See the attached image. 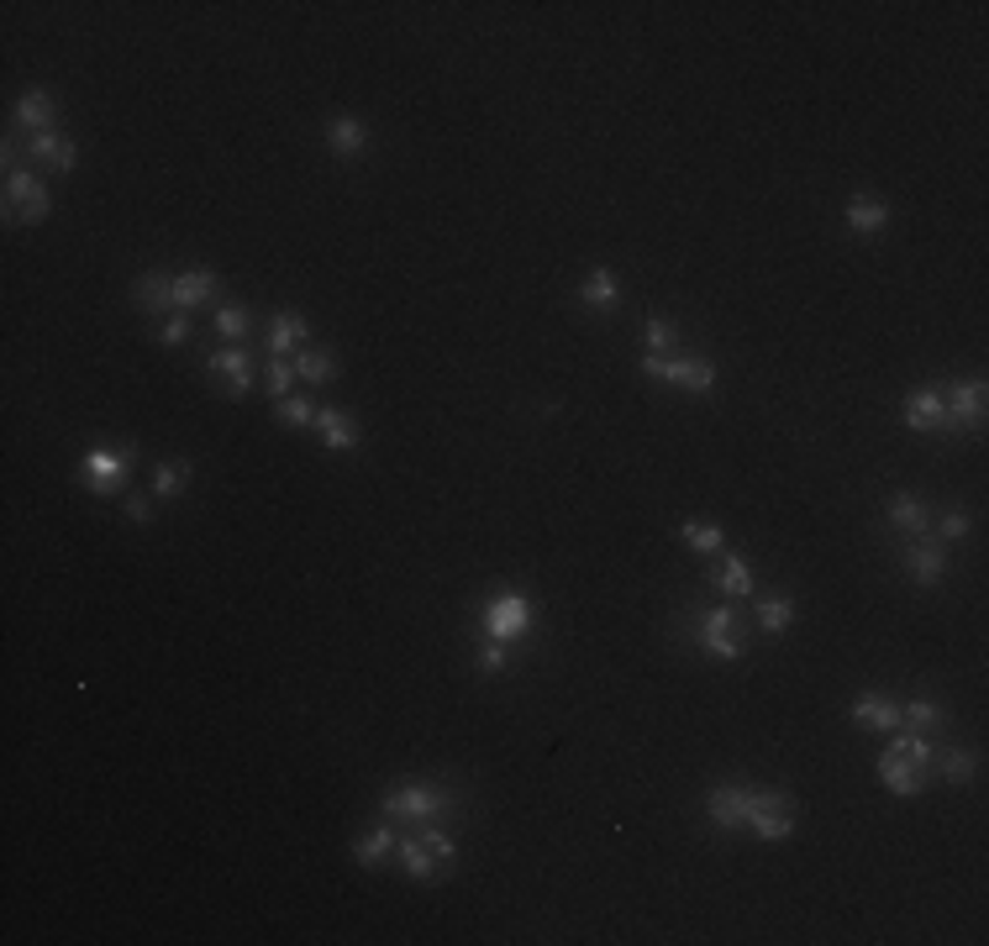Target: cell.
Returning <instances> with one entry per match:
<instances>
[{
	"mask_svg": "<svg viewBox=\"0 0 989 946\" xmlns=\"http://www.w3.org/2000/svg\"><path fill=\"white\" fill-rule=\"evenodd\" d=\"M133 458L137 447L122 442V447H95V452H84L80 463V484L90 495H116L122 484H127V473H133Z\"/></svg>",
	"mask_w": 989,
	"mask_h": 946,
	"instance_id": "cell-1",
	"label": "cell"
},
{
	"mask_svg": "<svg viewBox=\"0 0 989 946\" xmlns=\"http://www.w3.org/2000/svg\"><path fill=\"white\" fill-rule=\"evenodd\" d=\"M690 642H700V653L722 657V662H737L743 657V636H737V610L732 604H711L695 615V631Z\"/></svg>",
	"mask_w": 989,
	"mask_h": 946,
	"instance_id": "cell-2",
	"label": "cell"
},
{
	"mask_svg": "<svg viewBox=\"0 0 989 946\" xmlns=\"http://www.w3.org/2000/svg\"><path fill=\"white\" fill-rule=\"evenodd\" d=\"M532 621H537V604L527 600L521 589H501V595H490V604H484V636H495V642L527 636Z\"/></svg>",
	"mask_w": 989,
	"mask_h": 946,
	"instance_id": "cell-3",
	"label": "cell"
},
{
	"mask_svg": "<svg viewBox=\"0 0 989 946\" xmlns=\"http://www.w3.org/2000/svg\"><path fill=\"white\" fill-rule=\"evenodd\" d=\"M748 826L763 841L795 837V799L779 788H748Z\"/></svg>",
	"mask_w": 989,
	"mask_h": 946,
	"instance_id": "cell-4",
	"label": "cell"
},
{
	"mask_svg": "<svg viewBox=\"0 0 989 946\" xmlns=\"http://www.w3.org/2000/svg\"><path fill=\"white\" fill-rule=\"evenodd\" d=\"M642 373L647 379H664L679 384L685 394H716V368L705 358H658V353H642Z\"/></svg>",
	"mask_w": 989,
	"mask_h": 946,
	"instance_id": "cell-5",
	"label": "cell"
},
{
	"mask_svg": "<svg viewBox=\"0 0 989 946\" xmlns=\"http://www.w3.org/2000/svg\"><path fill=\"white\" fill-rule=\"evenodd\" d=\"M48 210H54V200H48V189L32 169H5V216L11 221L37 227V221H48Z\"/></svg>",
	"mask_w": 989,
	"mask_h": 946,
	"instance_id": "cell-6",
	"label": "cell"
},
{
	"mask_svg": "<svg viewBox=\"0 0 989 946\" xmlns=\"http://www.w3.org/2000/svg\"><path fill=\"white\" fill-rule=\"evenodd\" d=\"M442 810H448V788L437 784H401L384 794V815L390 820H432Z\"/></svg>",
	"mask_w": 989,
	"mask_h": 946,
	"instance_id": "cell-7",
	"label": "cell"
},
{
	"mask_svg": "<svg viewBox=\"0 0 989 946\" xmlns=\"http://www.w3.org/2000/svg\"><path fill=\"white\" fill-rule=\"evenodd\" d=\"M906 426L910 431H947V384H916L906 394Z\"/></svg>",
	"mask_w": 989,
	"mask_h": 946,
	"instance_id": "cell-8",
	"label": "cell"
},
{
	"mask_svg": "<svg viewBox=\"0 0 989 946\" xmlns=\"http://www.w3.org/2000/svg\"><path fill=\"white\" fill-rule=\"evenodd\" d=\"M705 589H722L732 600H752L758 595V578H752L748 557H737V552H716V563L705 568Z\"/></svg>",
	"mask_w": 989,
	"mask_h": 946,
	"instance_id": "cell-9",
	"label": "cell"
},
{
	"mask_svg": "<svg viewBox=\"0 0 989 946\" xmlns=\"http://www.w3.org/2000/svg\"><path fill=\"white\" fill-rule=\"evenodd\" d=\"M705 820L722 831H743L748 826V784H722L705 794Z\"/></svg>",
	"mask_w": 989,
	"mask_h": 946,
	"instance_id": "cell-10",
	"label": "cell"
},
{
	"mask_svg": "<svg viewBox=\"0 0 989 946\" xmlns=\"http://www.w3.org/2000/svg\"><path fill=\"white\" fill-rule=\"evenodd\" d=\"M268 358H295L300 347H311V326H306V315H295V311H274L268 315Z\"/></svg>",
	"mask_w": 989,
	"mask_h": 946,
	"instance_id": "cell-11",
	"label": "cell"
},
{
	"mask_svg": "<svg viewBox=\"0 0 989 946\" xmlns=\"http://www.w3.org/2000/svg\"><path fill=\"white\" fill-rule=\"evenodd\" d=\"M884 521H889L895 537H906V542L910 537H927V531H932V505L921 495H895L884 505Z\"/></svg>",
	"mask_w": 989,
	"mask_h": 946,
	"instance_id": "cell-12",
	"label": "cell"
},
{
	"mask_svg": "<svg viewBox=\"0 0 989 946\" xmlns=\"http://www.w3.org/2000/svg\"><path fill=\"white\" fill-rule=\"evenodd\" d=\"M206 373H221L227 379V400H242V394H253V364H248V353L242 347H216L211 358H206Z\"/></svg>",
	"mask_w": 989,
	"mask_h": 946,
	"instance_id": "cell-13",
	"label": "cell"
},
{
	"mask_svg": "<svg viewBox=\"0 0 989 946\" xmlns=\"http://www.w3.org/2000/svg\"><path fill=\"white\" fill-rule=\"evenodd\" d=\"M221 300V279L211 268H185L174 274V311H195V305H216Z\"/></svg>",
	"mask_w": 989,
	"mask_h": 946,
	"instance_id": "cell-14",
	"label": "cell"
},
{
	"mask_svg": "<svg viewBox=\"0 0 989 946\" xmlns=\"http://www.w3.org/2000/svg\"><path fill=\"white\" fill-rule=\"evenodd\" d=\"M985 426V379H958V384H947V426Z\"/></svg>",
	"mask_w": 989,
	"mask_h": 946,
	"instance_id": "cell-15",
	"label": "cell"
},
{
	"mask_svg": "<svg viewBox=\"0 0 989 946\" xmlns=\"http://www.w3.org/2000/svg\"><path fill=\"white\" fill-rule=\"evenodd\" d=\"M879 778H884V788L889 794H900V799H916L921 788H927V768H916L910 758H900L895 747L879 758Z\"/></svg>",
	"mask_w": 989,
	"mask_h": 946,
	"instance_id": "cell-16",
	"label": "cell"
},
{
	"mask_svg": "<svg viewBox=\"0 0 989 946\" xmlns=\"http://www.w3.org/2000/svg\"><path fill=\"white\" fill-rule=\"evenodd\" d=\"M906 574L916 578L921 589H932V584H942V574H947V552L936 547V542L910 537V542H906Z\"/></svg>",
	"mask_w": 989,
	"mask_h": 946,
	"instance_id": "cell-17",
	"label": "cell"
},
{
	"mask_svg": "<svg viewBox=\"0 0 989 946\" xmlns=\"http://www.w3.org/2000/svg\"><path fill=\"white\" fill-rule=\"evenodd\" d=\"M927 768H932L942 784H974V778H979V752H968V747H936Z\"/></svg>",
	"mask_w": 989,
	"mask_h": 946,
	"instance_id": "cell-18",
	"label": "cell"
},
{
	"mask_svg": "<svg viewBox=\"0 0 989 946\" xmlns=\"http://www.w3.org/2000/svg\"><path fill=\"white\" fill-rule=\"evenodd\" d=\"M326 148L343 158H358L375 148V137H369V127H364L358 116H337V122H326Z\"/></svg>",
	"mask_w": 989,
	"mask_h": 946,
	"instance_id": "cell-19",
	"label": "cell"
},
{
	"mask_svg": "<svg viewBox=\"0 0 989 946\" xmlns=\"http://www.w3.org/2000/svg\"><path fill=\"white\" fill-rule=\"evenodd\" d=\"M133 300H137V311H148V315L174 311V279H169V274H159V268H148V274H137Z\"/></svg>",
	"mask_w": 989,
	"mask_h": 946,
	"instance_id": "cell-20",
	"label": "cell"
},
{
	"mask_svg": "<svg viewBox=\"0 0 989 946\" xmlns=\"http://www.w3.org/2000/svg\"><path fill=\"white\" fill-rule=\"evenodd\" d=\"M853 720L858 726H869V731H900V705L869 689V694H858L853 700Z\"/></svg>",
	"mask_w": 989,
	"mask_h": 946,
	"instance_id": "cell-21",
	"label": "cell"
},
{
	"mask_svg": "<svg viewBox=\"0 0 989 946\" xmlns=\"http://www.w3.org/2000/svg\"><path fill=\"white\" fill-rule=\"evenodd\" d=\"M317 437L332 452H348V447H358V420L348 411H337V405H326V411H317Z\"/></svg>",
	"mask_w": 989,
	"mask_h": 946,
	"instance_id": "cell-22",
	"label": "cell"
},
{
	"mask_svg": "<svg viewBox=\"0 0 989 946\" xmlns=\"http://www.w3.org/2000/svg\"><path fill=\"white\" fill-rule=\"evenodd\" d=\"M616 300H621V285H616V274L606 263H595L585 274V285H579V305L585 311H611Z\"/></svg>",
	"mask_w": 989,
	"mask_h": 946,
	"instance_id": "cell-23",
	"label": "cell"
},
{
	"mask_svg": "<svg viewBox=\"0 0 989 946\" xmlns=\"http://www.w3.org/2000/svg\"><path fill=\"white\" fill-rule=\"evenodd\" d=\"M16 122L27 127V137L32 131H54V122H58L54 95H48V90H27V95L16 101Z\"/></svg>",
	"mask_w": 989,
	"mask_h": 946,
	"instance_id": "cell-24",
	"label": "cell"
},
{
	"mask_svg": "<svg viewBox=\"0 0 989 946\" xmlns=\"http://www.w3.org/2000/svg\"><path fill=\"white\" fill-rule=\"evenodd\" d=\"M752 615H758L763 636H779V631L795 626V600L790 595H763V600H752Z\"/></svg>",
	"mask_w": 989,
	"mask_h": 946,
	"instance_id": "cell-25",
	"label": "cell"
},
{
	"mask_svg": "<svg viewBox=\"0 0 989 946\" xmlns=\"http://www.w3.org/2000/svg\"><path fill=\"white\" fill-rule=\"evenodd\" d=\"M395 857H401V867H405V878H416V884H432L437 878V857L427 852V841L422 837H405V841H395Z\"/></svg>",
	"mask_w": 989,
	"mask_h": 946,
	"instance_id": "cell-26",
	"label": "cell"
},
{
	"mask_svg": "<svg viewBox=\"0 0 989 946\" xmlns=\"http://www.w3.org/2000/svg\"><path fill=\"white\" fill-rule=\"evenodd\" d=\"M290 364H295V373H300L306 384H332V379H337V358H332V347H300Z\"/></svg>",
	"mask_w": 989,
	"mask_h": 946,
	"instance_id": "cell-27",
	"label": "cell"
},
{
	"mask_svg": "<svg viewBox=\"0 0 989 946\" xmlns=\"http://www.w3.org/2000/svg\"><path fill=\"white\" fill-rule=\"evenodd\" d=\"M842 221H848L858 236H879L884 227H889V206H884V200H869V195H858Z\"/></svg>",
	"mask_w": 989,
	"mask_h": 946,
	"instance_id": "cell-28",
	"label": "cell"
},
{
	"mask_svg": "<svg viewBox=\"0 0 989 946\" xmlns=\"http://www.w3.org/2000/svg\"><path fill=\"white\" fill-rule=\"evenodd\" d=\"M395 831H390V826H375V831H364V837L353 841V863L358 867H379L384 863V857H390V852H395Z\"/></svg>",
	"mask_w": 989,
	"mask_h": 946,
	"instance_id": "cell-29",
	"label": "cell"
},
{
	"mask_svg": "<svg viewBox=\"0 0 989 946\" xmlns=\"http://www.w3.org/2000/svg\"><path fill=\"white\" fill-rule=\"evenodd\" d=\"M947 720V710H942V700H932V694H916L906 710H900V726H910V731H936Z\"/></svg>",
	"mask_w": 989,
	"mask_h": 946,
	"instance_id": "cell-30",
	"label": "cell"
},
{
	"mask_svg": "<svg viewBox=\"0 0 989 946\" xmlns=\"http://www.w3.org/2000/svg\"><path fill=\"white\" fill-rule=\"evenodd\" d=\"M248 326H253L248 305H238V300H216V337H221V342H242V337H248Z\"/></svg>",
	"mask_w": 989,
	"mask_h": 946,
	"instance_id": "cell-31",
	"label": "cell"
},
{
	"mask_svg": "<svg viewBox=\"0 0 989 946\" xmlns=\"http://www.w3.org/2000/svg\"><path fill=\"white\" fill-rule=\"evenodd\" d=\"M189 473H195V463H189V458H174V463H159V469H153V495H159V499L180 495V489H185V484H189Z\"/></svg>",
	"mask_w": 989,
	"mask_h": 946,
	"instance_id": "cell-32",
	"label": "cell"
},
{
	"mask_svg": "<svg viewBox=\"0 0 989 946\" xmlns=\"http://www.w3.org/2000/svg\"><path fill=\"white\" fill-rule=\"evenodd\" d=\"M679 537H685V547H695L700 557H716V552L726 547V537H722V526H700V521H685L679 526Z\"/></svg>",
	"mask_w": 989,
	"mask_h": 946,
	"instance_id": "cell-33",
	"label": "cell"
},
{
	"mask_svg": "<svg viewBox=\"0 0 989 946\" xmlns=\"http://www.w3.org/2000/svg\"><path fill=\"white\" fill-rule=\"evenodd\" d=\"M642 342H647V353H658V358H674V347H679V326L664 321V315H647V326H642Z\"/></svg>",
	"mask_w": 989,
	"mask_h": 946,
	"instance_id": "cell-34",
	"label": "cell"
},
{
	"mask_svg": "<svg viewBox=\"0 0 989 946\" xmlns=\"http://www.w3.org/2000/svg\"><path fill=\"white\" fill-rule=\"evenodd\" d=\"M895 736V741H889V747H895V752H900V758H910L916 762V768H927V762H932V741H927V731H889Z\"/></svg>",
	"mask_w": 989,
	"mask_h": 946,
	"instance_id": "cell-35",
	"label": "cell"
},
{
	"mask_svg": "<svg viewBox=\"0 0 989 946\" xmlns=\"http://www.w3.org/2000/svg\"><path fill=\"white\" fill-rule=\"evenodd\" d=\"M295 384H300V373H295L290 358H268V394H274V405H279V400H290Z\"/></svg>",
	"mask_w": 989,
	"mask_h": 946,
	"instance_id": "cell-36",
	"label": "cell"
},
{
	"mask_svg": "<svg viewBox=\"0 0 989 946\" xmlns=\"http://www.w3.org/2000/svg\"><path fill=\"white\" fill-rule=\"evenodd\" d=\"M22 142H27V153L32 158H48V163H58V158H64V148H69V137H64V131H32V137H22Z\"/></svg>",
	"mask_w": 989,
	"mask_h": 946,
	"instance_id": "cell-37",
	"label": "cell"
},
{
	"mask_svg": "<svg viewBox=\"0 0 989 946\" xmlns=\"http://www.w3.org/2000/svg\"><path fill=\"white\" fill-rule=\"evenodd\" d=\"M274 416L285 420V426H317V405H311L306 394H290V400L274 405Z\"/></svg>",
	"mask_w": 989,
	"mask_h": 946,
	"instance_id": "cell-38",
	"label": "cell"
},
{
	"mask_svg": "<svg viewBox=\"0 0 989 946\" xmlns=\"http://www.w3.org/2000/svg\"><path fill=\"white\" fill-rule=\"evenodd\" d=\"M968 531H974V516L958 510V505H947V510L936 516V537H942V542H963Z\"/></svg>",
	"mask_w": 989,
	"mask_h": 946,
	"instance_id": "cell-39",
	"label": "cell"
},
{
	"mask_svg": "<svg viewBox=\"0 0 989 946\" xmlns=\"http://www.w3.org/2000/svg\"><path fill=\"white\" fill-rule=\"evenodd\" d=\"M506 668H510V642L484 636L480 642V673H506Z\"/></svg>",
	"mask_w": 989,
	"mask_h": 946,
	"instance_id": "cell-40",
	"label": "cell"
},
{
	"mask_svg": "<svg viewBox=\"0 0 989 946\" xmlns=\"http://www.w3.org/2000/svg\"><path fill=\"white\" fill-rule=\"evenodd\" d=\"M422 841H427V852H432V857H437V863H442V867H453V863H458V841L448 837V831H437V826H427V831H422Z\"/></svg>",
	"mask_w": 989,
	"mask_h": 946,
	"instance_id": "cell-41",
	"label": "cell"
},
{
	"mask_svg": "<svg viewBox=\"0 0 989 946\" xmlns=\"http://www.w3.org/2000/svg\"><path fill=\"white\" fill-rule=\"evenodd\" d=\"M189 332H195V326H189V311H174V315H169V321L159 326V342H163V347H185Z\"/></svg>",
	"mask_w": 989,
	"mask_h": 946,
	"instance_id": "cell-42",
	"label": "cell"
},
{
	"mask_svg": "<svg viewBox=\"0 0 989 946\" xmlns=\"http://www.w3.org/2000/svg\"><path fill=\"white\" fill-rule=\"evenodd\" d=\"M127 521H133V526H148V521H153V510H148V499H142V495L127 499Z\"/></svg>",
	"mask_w": 989,
	"mask_h": 946,
	"instance_id": "cell-43",
	"label": "cell"
},
{
	"mask_svg": "<svg viewBox=\"0 0 989 946\" xmlns=\"http://www.w3.org/2000/svg\"><path fill=\"white\" fill-rule=\"evenodd\" d=\"M74 163H80V142H74V137H69V148H64V158H58L54 169H58V174H69V169H74Z\"/></svg>",
	"mask_w": 989,
	"mask_h": 946,
	"instance_id": "cell-44",
	"label": "cell"
}]
</instances>
